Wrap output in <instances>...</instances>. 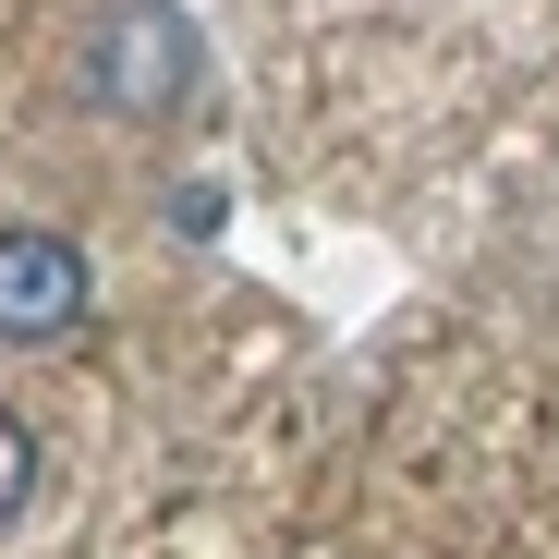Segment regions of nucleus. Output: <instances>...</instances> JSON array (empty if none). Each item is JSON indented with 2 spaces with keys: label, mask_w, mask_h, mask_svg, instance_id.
Returning <instances> with one entry per match:
<instances>
[{
  "label": "nucleus",
  "mask_w": 559,
  "mask_h": 559,
  "mask_svg": "<svg viewBox=\"0 0 559 559\" xmlns=\"http://www.w3.org/2000/svg\"><path fill=\"white\" fill-rule=\"evenodd\" d=\"M98 98L122 110V122H146V110H170L182 85H195V25L170 13V0H134V13H110V37H98Z\"/></svg>",
  "instance_id": "obj_1"
},
{
  "label": "nucleus",
  "mask_w": 559,
  "mask_h": 559,
  "mask_svg": "<svg viewBox=\"0 0 559 559\" xmlns=\"http://www.w3.org/2000/svg\"><path fill=\"white\" fill-rule=\"evenodd\" d=\"M85 317V255L61 231H0V341H61Z\"/></svg>",
  "instance_id": "obj_2"
},
{
  "label": "nucleus",
  "mask_w": 559,
  "mask_h": 559,
  "mask_svg": "<svg viewBox=\"0 0 559 559\" xmlns=\"http://www.w3.org/2000/svg\"><path fill=\"white\" fill-rule=\"evenodd\" d=\"M25 487H37V438H25V414H0V523L25 511Z\"/></svg>",
  "instance_id": "obj_3"
}]
</instances>
